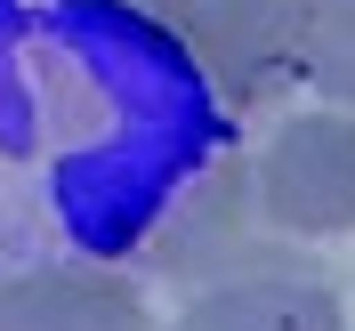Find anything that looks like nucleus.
<instances>
[{
	"label": "nucleus",
	"instance_id": "39448f33",
	"mask_svg": "<svg viewBox=\"0 0 355 331\" xmlns=\"http://www.w3.org/2000/svg\"><path fill=\"white\" fill-rule=\"evenodd\" d=\"M170 331H347L339 291L307 266H275V275H243V283L194 291Z\"/></svg>",
	"mask_w": 355,
	"mask_h": 331
},
{
	"label": "nucleus",
	"instance_id": "7ed1b4c3",
	"mask_svg": "<svg viewBox=\"0 0 355 331\" xmlns=\"http://www.w3.org/2000/svg\"><path fill=\"white\" fill-rule=\"evenodd\" d=\"M250 178H259V210L283 226L291 243L355 235V113L323 105V113L283 121L266 137Z\"/></svg>",
	"mask_w": 355,
	"mask_h": 331
},
{
	"label": "nucleus",
	"instance_id": "423d86ee",
	"mask_svg": "<svg viewBox=\"0 0 355 331\" xmlns=\"http://www.w3.org/2000/svg\"><path fill=\"white\" fill-rule=\"evenodd\" d=\"M307 81L355 113V0H315L307 17Z\"/></svg>",
	"mask_w": 355,
	"mask_h": 331
},
{
	"label": "nucleus",
	"instance_id": "20e7f679",
	"mask_svg": "<svg viewBox=\"0 0 355 331\" xmlns=\"http://www.w3.org/2000/svg\"><path fill=\"white\" fill-rule=\"evenodd\" d=\"M0 331H154L146 291L113 266H24L0 275Z\"/></svg>",
	"mask_w": 355,
	"mask_h": 331
},
{
	"label": "nucleus",
	"instance_id": "f03ea898",
	"mask_svg": "<svg viewBox=\"0 0 355 331\" xmlns=\"http://www.w3.org/2000/svg\"><path fill=\"white\" fill-rule=\"evenodd\" d=\"M178 33L194 41L202 73L226 105H275L291 81H307V17L315 0H162Z\"/></svg>",
	"mask_w": 355,
	"mask_h": 331
},
{
	"label": "nucleus",
	"instance_id": "f257e3e1",
	"mask_svg": "<svg viewBox=\"0 0 355 331\" xmlns=\"http://www.w3.org/2000/svg\"><path fill=\"white\" fill-rule=\"evenodd\" d=\"M275 266H307V259L259 210L250 162H210L154 219V235H146V275L186 291V299L194 291H218V283H243V275H275Z\"/></svg>",
	"mask_w": 355,
	"mask_h": 331
}]
</instances>
